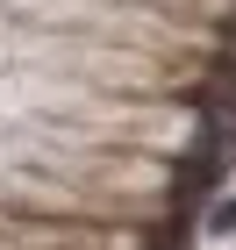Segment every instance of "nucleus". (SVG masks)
<instances>
[{"label": "nucleus", "mask_w": 236, "mask_h": 250, "mask_svg": "<svg viewBox=\"0 0 236 250\" xmlns=\"http://www.w3.org/2000/svg\"><path fill=\"white\" fill-rule=\"evenodd\" d=\"M200 229H208V236H236V193H215V200H208Z\"/></svg>", "instance_id": "f257e3e1"}]
</instances>
